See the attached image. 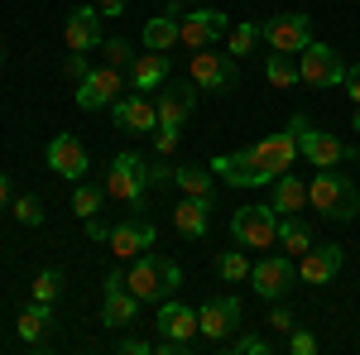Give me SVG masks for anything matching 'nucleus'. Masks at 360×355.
Instances as JSON below:
<instances>
[{
    "label": "nucleus",
    "mask_w": 360,
    "mask_h": 355,
    "mask_svg": "<svg viewBox=\"0 0 360 355\" xmlns=\"http://www.w3.org/2000/svg\"><path fill=\"white\" fill-rule=\"evenodd\" d=\"M307 207L322 212L327 221H351L360 212V192H356V183H351L346 173L322 168V173L307 183Z\"/></svg>",
    "instance_id": "nucleus-1"
},
{
    "label": "nucleus",
    "mask_w": 360,
    "mask_h": 355,
    "mask_svg": "<svg viewBox=\"0 0 360 355\" xmlns=\"http://www.w3.org/2000/svg\"><path fill=\"white\" fill-rule=\"evenodd\" d=\"M178 283H183V269L173 259H164V254H154V250H144L135 264H130V273H125V288L139 302H164Z\"/></svg>",
    "instance_id": "nucleus-2"
},
{
    "label": "nucleus",
    "mask_w": 360,
    "mask_h": 355,
    "mask_svg": "<svg viewBox=\"0 0 360 355\" xmlns=\"http://www.w3.org/2000/svg\"><path fill=\"white\" fill-rule=\"evenodd\" d=\"M288 130L298 135V154H303L312 168H336V164H346V159H356V154H360L356 144H346V139L332 135V130H312L307 115H293Z\"/></svg>",
    "instance_id": "nucleus-3"
},
{
    "label": "nucleus",
    "mask_w": 360,
    "mask_h": 355,
    "mask_svg": "<svg viewBox=\"0 0 360 355\" xmlns=\"http://www.w3.org/2000/svg\"><path fill=\"white\" fill-rule=\"evenodd\" d=\"M159 341H154V351H164V355H188V351H197V312L193 307H183V302H173V298H164L159 302Z\"/></svg>",
    "instance_id": "nucleus-4"
},
{
    "label": "nucleus",
    "mask_w": 360,
    "mask_h": 355,
    "mask_svg": "<svg viewBox=\"0 0 360 355\" xmlns=\"http://www.w3.org/2000/svg\"><path fill=\"white\" fill-rule=\"evenodd\" d=\"M231 235H236V245L245 250H274L278 245V212L274 202H250V207H240L236 217H231Z\"/></svg>",
    "instance_id": "nucleus-5"
},
{
    "label": "nucleus",
    "mask_w": 360,
    "mask_h": 355,
    "mask_svg": "<svg viewBox=\"0 0 360 355\" xmlns=\"http://www.w3.org/2000/svg\"><path fill=\"white\" fill-rule=\"evenodd\" d=\"M144 188H149V159H139L135 149L115 154L111 168H106V197H115V202H125L130 212H139Z\"/></svg>",
    "instance_id": "nucleus-6"
},
{
    "label": "nucleus",
    "mask_w": 360,
    "mask_h": 355,
    "mask_svg": "<svg viewBox=\"0 0 360 355\" xmlns=\"http://www.w3.org/2000/svg\"><path fill=\"white\" fill-rule=\"evenodd\" d=\"M120 96H125V72L111 67V63L91 67L82 82H77V106L82 110H106V106H115Z\"/></svg>",
    "instance_id": "nucleus-7"
},
{
    "label": "nucleus",
    "mask_w": 360,
    "mask_h": 355,
    "mask_svg": "<svg viewBox=\"0 0 360 355\" xmlns=\"http://www.w3.org/2000/svg\"><path fill=\"white\" fill-rule=\"evenodd\" d=\"M298 77H303V86H322L327 91V86L346 82V63L327 44H307L303 53H298Z\"/></svg>",
    "instance_id": "nucleus-8"
},
{
    "label": "nucleus",
    "mask_w": 360,
    "mask_h": 355,
    "mask_svg": "<svg viewBox=\"0 0 360 355\" xmlns=\"http://www.w3.org/2000/svg\"><path fill=\"white\" fill-rule=\"evenodd\" d=\"M226 29H231V20H226L221 10L202 5V10H188V15L178 20V44L197 53V49H212L217 39H226Z\"/></svg>",
    "instance_id": "nucleus-9"
},
{
    "label": "nucleus",
    "mask_w": 360,
    "mask_h": 355,
    "mask_svg": "<svg viewBox=\"0 0 360 355\" xmlns=\"http://www.w3.org/2000/svg\"><path fill=\"white\" fill-rule=\"evenodd\" d=\"M293 278H298V269L288 264V254H274V250H264V259L250 264V283H255V293L269 298V302L283 298V293L293 288Z\"/></svg>",
    "instance_id": "nucleus-10"
},
{
    "label": "nucleus",
    "mask_w": 360,
    "mask_h": 355,
    "mask_svg": "<svg viewBox=\"0 0 360 355\" xmlns=\"http://www.w3.org/2000/svg\"><path fill=\"white\" fill-rule=\"evenodd\" d=\"M197 331L207 336V346H221L240 331V298H212L197 312Z\"/></svg>",
    "instance_id": "nucleus-11"
},
{
    "label": "nucleus",
    "mask_w": 360,
    "mask_h": 355,
    "mask_svg": "<svg viewBox=\"0 0 360 355\" xmlns=\"http://www.w3.org/2000/svg\"><path fill=\"white\" fill-rule=\"evenodd\" d=\"M259 29H264V44L274 53H303L307 44H312V20L307 15H274Z\"/></svg>",
    "instance_id": "nucleus-12"
},
{
    "label": "nucleus",
    "mask_w": 360,
    "mask_h": 355,
    "mask_svg": "<svg viewBox=\"0 0 360 355\" xmlns=\"http://www.w3.org/2000/svg\"><path fill=\"white\" fill-rule=\"evenodd\" d=\"M250 159L264 168L269 178H278V173H288L293 159H298V135H293V130H278V135L255 139V144H250Z\"/></svg>",
    "instance_id": "nucleus-13"
},
{
    "label": "nucleus",
    "mask_w": 360,
    "mask_h": 355,
    "mask_svg": "<svg viewBox=\"0 0 360 355\" xmlns=\"http://www.w3.org/2000/svg\"><path fill=\"white\" fill-rule=\"evenodd\" d=\"M111 120H115V130L154 135V130H159V106H154L144 91H130V96H120V101L111 106Z\"/></svg>",
    "instance_id": "nucleus-14"
},
{
    "label": "nucleus",
    "mask_w": 360,
    "mask_h": 355,
    "mask_svg": "<svg viewBox=\"0 0 360 355\" xmlns=\"http://www.w3.org/2000/svg\"><path fill=\"white\" fill-rule=\"evenodd\" d=\"M49 168H53L58 178H68V183H82L86 168H91V154H86V144L77 135H53V144H49Z\"/></svg>",
    "instance_id": "nucleus-15"
},
{
    "label": "nucleus",
    "mask_w": 360,
    "mask_h": 355,
    "mask_svg": "<svg viewBox=\"0 0 360 355\" xmlns=\"http://www.w3.org/2000/svg\"><path fill=\"white\" fill-rule=\"evenodd\" d=\"M212 173L221 183H231V188H264V183H274L264 168L250 159V149H240V154H217L212 159Z\"/></svg>",
    "instance_id": "nucleus-16"
},
{
    "label": "nucleus",
    "mask_w": 360,
    "mask_h": 355,
    "mask_svg": "<svg viewBox=\"0 0 360 355\" xmlns=\"http://www.w3.org/2000/svg\"><path fill=\"white\" fill-rule=\"evenodd\" d=\"M101 10L96 5H77L72 15H68V25H63V39H68V49L72 53H91V49H101Z\"/></svg>",
    "instance_id": "nucleus-17"
},
{
    "label": "nucleus",
    "mask_w": 360,
    "mask_h": 355,
    "mask_svg": "<svg viewBox=\"0 0 360 355\" xmlns=\"http://www.w3.org/2000/svg\"><path fill=\"white\" fill-rule=\"evenodd\" d=\"M193 82L207 91H226L236 82V58L231 53H212V49H197L193 53Z\"/></svg>",
    "instance_id": "nucleus-18"
},
{
    "label": "nucleus",
    "mask_w": 360,
    "mask_h": 355,
    "mask_svg": "<svg viewBox=\"0 0 360 355\" xmlns=\"http://www.w3.org/2000/svg\"><path fill=\"white\" fill-rule=\"evenodd\" d=\"M341 264H346V250L341 245H312L303 259H298V278L322 288V283H332L336 273H341Z\"/></svg>",
    "instance_id": "nucleus-19"
},
{
    "label": "nucleus",
    "mask_w": 360,
    "mask_h": 355,
    "mask_svg": "<svg viewBox=\"0 0 360 355\" xmlns=\"http://www.w3.org/2000/svg\"><path fill=\"white\" fill-rule=\"evenodd\" d=\"M106 245H111V254L115 259H139V254H144V250L154 245V226H149V221H120V226H111V240H106Z\"/></svg>",
    "instance_id": "nucleus-20"
},
{
    "label": "nucleus",
    "mask_w": 360,
    "mask_h": 355,
    "mask_svg": "<svg viewBox=\"0 0 360 355\" xmlns=\"http://www.w3.org/2000/svg\"><path fill=\"white\" fill-rule=\"evenodd\" d=\"M154 106H159V125H183L197 110V82H164V96Z\"/></svg>",
    "instance_id": "nucleus-21"
},
{
    "label": "nucleus",
    "mask_w": 360,
    "mask_h": 355,
    "mask_svg": "<svg viewBox=\"0 0 360 355\" xmlns=\"http://www.w3.org/2000/svg\"><path fill=\"white\" fill-rule=\"evenodd\" d=\"M173 231L188 235V240H202L212 231V197H183L173 207Z\"/></svg>",
    "instance_id": "nucleus-22"
},
{
    "label": "nucleus",
    "mask_w": 360,
    "mask_h": 355,
    "mask_svg": "<svg viewBox=\"0 0 360 355\" xmlns=\"http://www.w3.org/2000/svg\"><path fill=\"white\" fill-rule=\"evenodd\" d=\"M15 331H20L25 346H49L53 341V302H29L20 312V322H15Z\"/></svg>",
    "instance_id": "nucleus-23"
},
{
    "label": "nucleus",
    "mask_w": 360,
    "mask_h": 355,
    "mask_svg": "<svg viewBox=\"0 0 360 355\" xmlns=\"http://www.w3.org/2000/svg\"><path fill=\"white\" fill-rule=\"evenodd\" d=\"M130 82H135V91H159V86L168 82V53H139L135 63H130Z\"/></svg>",
    "instance_id": "nucleus-24"
},
{
    "label": "nucleus",
    "mask_w": 360,
    "mask_h": 355,
    "mask_svg": "<svg viewBox=\"0 0 360 355\" xmlns=\"http://www.w3.org/2000/svg\"><path fill=\"white\" fill-rule=\"evenodd\" d=\"M303 207H307V183L293 178V173H278L274 178V212L278 217H293V212H303Z\"/></svg>",
    "instance_id": "nucleus-25"
},
{
    "label": "nucleus",
    "mask_w": 360,
    "mask_h": 355,
    "mask_svg": "<svg viewBox=\"0 0 360 355\" xmlns=\"http://www.w3.org/2000/svg\"><path fill=\"white\" fill-rule=\"evenodd\" d=\"M135 312H139V298L130 288H111L106 302H101V322H106V327H130Z\"/></svg>",
    "instance_id": "nucleus-26"
},
{
    "label": "nucleus",
    "mask_w": 360,
    "mask_h": 355,
    "mask_svg": "<svg viewBox=\"0 0 360 355\" xmlns=\"http://www.w3.org/2000/svg\"><path fill=\"white\" fill-rule=\"evenodd\" d=\"M173 44H178V15H154V20L144 25V49L168 53Z\"/></svg>",
    "instance_id": "nucleus-27"
},
{
    "label": "nucleus",
    "mask_w": 360,
    "mask_h": 355,
    "mask_svg": "<svg viewBox=\"0 0 360 355\" xmlns=\"http://www.w3.org/2000/svg\"><path fill=\"white\" fill-rule=\"evenodd\" d=\"M278 245H283V254H298V259H303L307 250H312V231H307V221L278 217Z\"/></svg>",
    "instance_id": "nucleus-28"
},
{
    "label": "nucleus",
    "mask_w": 360,
    "mask_h": 355,
    "mask_svg": "<svg viewBox=\"0 0 360 355\" xmlns=\"http://www.w3.org/2000/svg\"><path fill=\"white\" fill-rule=\"evenodd\" d=\"M173 183L183 188V197H212V164H183L173 168Z\"/></svg>",
    "instance_id": "nucleus-29"
},
{
    "label": "nucleus",
    "mask_w": 360,
    "mask_h": 355,
    "mask_svg": "<svg viewBox=\"0 0 360 355\" xmlns=\"http://www.w3.org/2000/svg\"><path fill=\"white\" fill-rule=\"evenodd\" d=\"M264 77H269V86H278V91H288L293 82H303V77H298V63H293L288 53H269L264 58Z\"/></svg>",
    "instance_id": "nucleus-30"
},
{
    "label": "nucleus",
    "mask_w": 360,
    "mask_h": 355,
    "mask_svg": "<svg viewBox=\"0 0 360 355\" xmlns=\"http://www.w3.org/2000/svg\"><path fill=\"white\" fill-rule=\"evenodd\" d=\"M259 39H264V29H259V25H231V29H226V53L245 58V53H255Z\"/></svg>",
    "instance_id": "nucleus-31"
},
{
    "label": "nucleus",
    "mask_w": 360,
    "mask_h": 355,
    "mask_svg": "<svg viewBox=\"0 0 360 355\" xmlns=\"http://www.w3.org/2000/svg\"><path fill=\"white\" fill-rule=\"evenodd\" d=\"M101 197H106V188H86V183H77V192H72V212L77 217H96L101 212Z\"/></svg>",
    "instance_id": "nucleus-32"
},
{
    "label": "nucleus",
    "mask_w": 360,
    "mask_h": 355,
    "mask_svg": "<svg viewBox=\"0 0 360 355\" xmlns=\"http://www.w3.org/2000/svg\"><path fill=\"white\" fill-rule=\"evenodd\" d=\"M217 269H221V278H231V283L250 278V259H245V250H226V254H217Z\"/></svg>",
    "instance_id": "nucleus-33"
},
{
    "label": "nucleus",
    "mask_w": 360,
    "mask_h": 355,
    "mask_svg": "<svg viewBox=\"0 0 360 355\" xmlns=\"http://www.w3.org/2000/svg\"><path fill=\"white\" fill-rule=\"evenodd\" d=\"M10 207H15V221H20V226H39V221H44V202H39L34 192H25V197H15Z\"/></svg>",
    "instance_id": "nucleus-34"
},
{
    "label": "nucleus",
    "mask_w": 360,
    "mask_h": 355,
    "mask_svg": "<svg viewBox=\"0 0 360 355\" xmlns=\"http://www.w3.org/2000/svg\"><path fill=\"white\" fill-rule=\"evenodd\" d=\"M58 293H63V273L58 269H44L34 278V302H58Z\"/></svg>",
    "instance_id": "nucleus-35"
},
{
    "label": "nucleus",
    "mask_w": 360,
    "mask_h": 355,
    "mask_svg": "<svg viewBox=\"0 0 360 355\" xmlns=\"http://www.w3.org/2000/svg\"><path fill=\"white\" fill-rule=\"evenodd\" d=\"M101 53H106V63H111V67H120V72H125V67L135 63V58H130V44H125V39H101Z\"/></svg>",
    "instance_id": "nucleus-36"
},
{
    "label": "nucleus",
    "mask_w": 360,
    "mask_h": 355,
    "mask_svg": "<svg viewBox=\"0 0 360 355\" xmlns=\"http://www.w3.org/2000/svg\"><path fill=\"white\" fill-rule=\"evenodd\" d=\"M226 351H236V355H264L269 351V341L264 336H231V341H221Z\"/></svg>",
    "instance_id": "nucleus-37"
},
{
    "label": "nucleus",
    "mask_w": 360,
    "mask_h": 355,
    "mask_svg": "<svg viewBox=\"0 0 360 355\" xmlns=\"http://www.w3.org/2000/svg\"><path fill=\"white\" fill-rule=\"evenodd\" d=\"M288 351H293V355H317V336L303 331V327H293V331H288Z\"/></svg>",
    "instance_id": "nucleus-38"
},
{
    "label": "nucleus",
    "mask_w": 360,
    "mask_h": 355,
    "mask_svg": "<svg viewBox=\"0 0 360 355\" xmlns=\"http://www.w3.org/2000/svg\"><path fill=\"white\" fill-rule=\"evenodd\" d=\"M178 139H183V135H178V125H159V130H154V144H159V154H164V159L178 149Z\"/></svg>",
    "instance_id": "nucleus-39"
},
{
    "label": "nucleus",
    "mask_w": 360,
    "mask_h": 355,
    "mask_svg": "<svg viewBox=\"0 0 360 355\" xmlns=\"http://www.w3.org/2000/svg\"><path fill=\"white\" fill-rule=\"evenodd\" d=\"M63 72H68L72 82H82L86 72H91V67H86V53H68V63H63Z\"/></svg>",
    "instance_id": "nucleus-40"
},
{
    "label": "nucleus",
    "mask_w": 360,
    "mask_h": 355,
    "mask_svg": "<svg viewBox=\"0 0 360 355\" xmlns=\"http://www.w3.org/2000/svg\"><path fill=\"white\" fill-rule=\"evenodd\" d=\"M269 327H274L278 336H288V331H293V312H288V307H274V312H269Z\"/></svg>",
    "instance_id": "nucleus-41"
},
{
    "label": "nucleus",
    "mask_w": 360,
    "mask_h": 355,
    "mask_svg": "<svg viewBox=\"0 0 360 355\" xmlns=\"http://www.w3.org/2000/svg\"><path fill=\"white\" fill-rule=\"evenodd\" d=\"M86 240H91V245L111 240V226H106V221H96V217H86Z\"/></svg>",
    "instance_id": "nucleus-42"
},
{
    "label": "nucleus",
    "mask_w": 360,
    "mask_h": 355,
    "mask_svg": "<svg viewBox=\"0 0 360 355\" xmlns=\"http://www.w3.org/2000/svg\"><path fill=\"white\" fill-rule=\"evenodd\" d=\"M346 96L360 106V63H356V67H346Z\"/></svg>",
    "instance_id": "nucleus-43"
},
{
    "label": "nucleus",
    "mask_w": 360,
    "mask_h": 355,
    "mask_svg": "<svg viewBox=\"0 0 360 355\" xmlns=\"http://www.w3.org/2000/svg\"><path fill=\"white\" fill-rule=\"evenodd\" d=\"M120 351H125V355H149L154 346H149V341H139V336H125V341H120Z\"/></svg>",
    "instance_id": "nucleus-44"
},
{
    "label": "nucleus",
    "mask_w": 360,
    "mask_h": 355,
    "mask_svg": "<svg viewBox=\"0 0 360 355\" xmlns=\"http://www.w3.org/2000/svg\"><path fill=\"white\" fill-rule=\"evenodd\" d=\"M111 288H125V269H111V273H106V283H101V293H111Z\"/></svg>",
    "instance_id": "nucleus-45"
},
{
    "label": "nucleus",
    "mask_w": 360,
    "mask_h": 355,
    "mask_svg": "<svg viewBox=\"0 0 360 355\" xmlns=\"http://www.w3.org/2000/svg\"><path fill=\"white\" fill-rule=\"evenodd\" d=\"M101 15H125V0H96Z\"/></svg>",
    "instance_id": "nucleus-46"
},
{
    "label": "nucleus",
    "mask_w": 360,
    "mask_h": 355,
    "mask_svg": "<svg viewBox=\"0 0 360 355\" xmlns=\"http://www.w3.org/2000/svg\"><path fill=\"white\" fill-rule=\"evenodd\" d=\"M10 202H15V188H10V178L0 173V207H10Z\"/></svg>",
    "instance_id": "nucleus-47"
},
{
    "label": "nucleus",
    "mask_w": 360,
    "mask_h": 355,
    "mask_svg": "<svg viewBox=\"0 0 360 355\" xmlns=\"http://www.w3.org/2000/svg\"><path fill=\"white\" fill-rule=\"evenodd\" d=\"M351 130H360V106H356V120H351Z\"/></svg>",
    "instance_id": "nucleus-48"
},
{
    "label": "nucleus",
    "mask_w": 360,
    "mask_h": 355,
    "mask_svg": "<svg viewBox=\"0 0 360 355\" xmlns=\"http://www.w3.org/2000/svg\"><path fill=\"white\" fill-rule=\"evenodd\" d=\"M0 58H5V53H0Z\"/></svg>",
    "instance_id": "nucleus-49"
}]
</instances>
